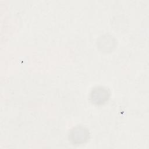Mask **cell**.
<instances>
[{
	"label": "cell",
	"mask_w": 149,
	"mask_h": 149,
	"mask_svg": "<svg viewBox=\"0 0 149 149\" xmlns=\"http://www.w3.org/2000/svg\"><path fill=\"white\" fill-rule=\"evenodd\" d=\"M109 97L108 91L102 87H96L94 88L90 95L92 102L96 104H101L108 100Z\"/></svg>",
	"instance_id": "cell-1"
},
{
	"label": "cell",
	"mask_w": 149,
	"mask_h": 149,
	"mask_svg": "<svg viewBox=\"0 0 149 149\" xmlns=\"http://www.w3.org/2000/svg\"><path fill=\"white\" fill-rule=\"evenodd\" d=\"M88 137V132L82 127H76L72 130L70 139L73 143L80 144L87 140Z\"/></svg>",
	"instance_id": "cell-2"
}]
</instances>
